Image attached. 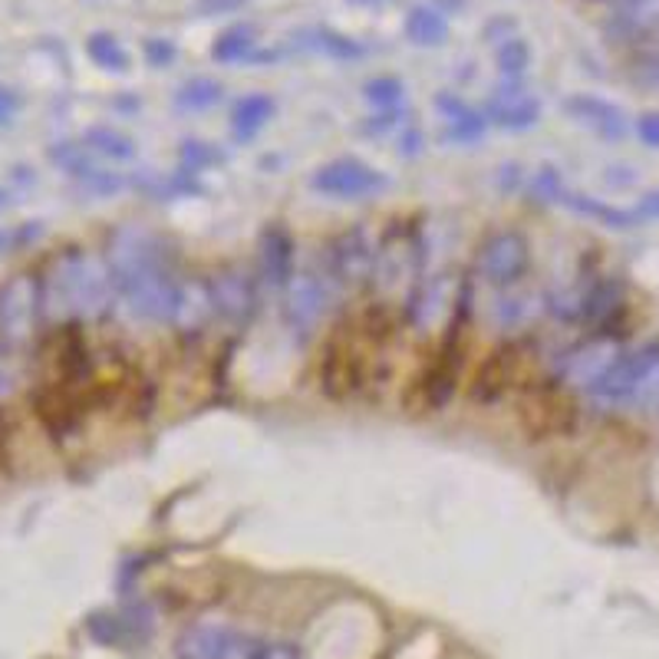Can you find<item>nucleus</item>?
Wrapping results in <instances>:
<instances>
[{"label": "nucleus", "instance_id": "21", "mask_svg": "<svg viewBox=\"0 0 659 659\" xmlns=\"http://www.w3.org/2000/svg\"><path fill=\"white\" fill-rule=\"evenodd\" d=\"M274 109H277V102L267 92H247V96H242L235 102V109H232V136L238 142H250L274 119Z\"/></svg>", "mask_w": 659, "mask_h": 659}, {"label": "nucleus", "instance_id": "31", "mask_svg": "<svg viewBox=\"0 0 659 659\" xmlns=\"http://www.w3.org/2000/svg\"><path fill=\"white\" fill-rule=\"evenodd\" d=\"M50 159L60 165V168H67L70 175H77V178H86L96 168V165L89 163V149L86 146H70V142L53 146L50 149Z\"/></svg>", "mask_w": 659, "mask_h": 659}, {"label": "nucleus", "instance_id": "35", "mask_svg": "<svg viewBox=\"0 0 659 659\" xmlns=\"http://www.w3.org/2000/svg\"><path fill=\"white\" fill-rule=\"evenodd\" d=\"M633 215H637V222H640V225H647V222H659V188L657 191H647V195L633 205Z\"/></svg>", "mask_w": 659, "mask_h": 659}, {"label": "nucleus", "instance_id": "10", "mask_svg": "<svg viewBox=\"0 0 659 659\" xmlns=\"http://www.w3.org/2000/svg\"><path fill=\"white\" fill-rule=\"evenodd\" d=\"M327 264L336 284L350 291L370 287L376 271V242L366 235V228H346L330 242Z\"/></svg>", "mask_w": 659, "mask_h": 659}, {"label": "nucleus", "instance_id": "33", "mask_svg": "<svg viewBox=\"0 0 659 659\" xmlns=\"http://www.w3.org/2000/svg\"><path fill=\"white\" fill-rule=\"evenodd\" d=\"M264 650V643L257 637H247V633H235L228 650H225V659H257Z\"/></svg>", "mask_w": 659, "mask_h": 659}, {"label": "nucleus", "instance_id": "29", "mask_svg": "<svg viewBox=\"0 0 659 659\" xmlns=\"http://www.w3.org/2000/svg\"><path fill=\"white\" fill-rule=\"evenodd\" d=\"M528 63H531V50H528V43L521 37L501 40V47H498V70H501L504 80H521Z\"/></svg>", "mask_w": 659, "mask_h": 659}, {"label": "nucleus", "instance_id": "34", "mask_svg": "<svg viewBox=\"0 0 659 659\" xmlns=\"http://www.w3.org/2000/svg\"><path fill=\"white\" fill-rule=\"evenodd\" d=\"M637 136L647 149H659V109H650L637 119Z\"/></svg>", "mask_w": 659, "mask_h": 659}, {"label": "nucleus", "instance_id": "30", "mask_svg": "<svg viewBox=\"0 0 659 659\" xmlns=\"http://www.w3.org/2000/svg\"><path fill=\"white\" fill-rule=\"evenodd\" d=\"M178 159H181V168L185 171H201L208 165L225 163V153L205 139H181V149H178Z\"/></svg>", "mask_w": 659, "mask_h": 659}, {"label": "nucleus", "instance_id": "19", "mask_svg": "<svg viewBox=\"0 0 659 659\" xmlns=\"http://www.w3.org/2000/svg\"><path fill=\"white\" fill-rule=\"evenodd\" d=\"M235 630L225 623H191L175 640V659H225Z\"/></svg>", "mask_w": 659, "mask_h": 659}, {"label": "nucleus", "instance_id": "20", "mask_svg": "<svg viewBox=\"0 0 659 659\" xmlns=\"http://www.w3.org/2000/svg\"><path fill=\"white\" fill-rule=\"evenodd\" d=\"M610 33L620 40H657L659 0H623L610 23Z\"/></svg>", "mask_w": 659, "mask_h": 659}, {"label": "nucleus", "instance_id": "27", "mask_svg": "<svg viewBox=\"0 0 659 659\" xmlns=\"http://www.w3.org/2000/svg\"><path fill=\"white\" fill-rule=\"evenodd\" d=\"M86 50H89L92 63L102 67V70H109V73H126L129 70V53H126V47L112 33H92L86 40Z\"/></svg>", "mask_w": 659, "mask_h": 659}, {"label": "nucleus", "instance_id": "2", "mask_svg": "<svg viewBox=\"0 0 659 659\" xmlns=\"http://www.w3.org/2000/svg\"><path fill=\"white\" fill-rule=\"evenodd\" d=\"M112 291L109 267L80 247H70L50 264V274L40 284L43 314L53 324L99 321L112 304Z\"/></svg>", "mask_w": 659, "mask_h": 659}, {"label": "nucleus", "instance_id": "36", "mask_svg": "<svg viewBox=\"0 0 659 659\" xmlns=\"http://www.w3.org/2000/svg\"><path fill=\"white\" fill-rule=\"evenodd\" d=\"M247 0H198V13L201 17H212V13H235L238 7H245Z\"/></svg>", "mask_w": 659, "mask_h": 659}, {"label": "nucleus", "instance_id": "37", "mask_svg": "<svg viewBox=\"0 0 659 659\" xmlns=\"http://www.w3.org/2000/svg\"><path fill=\"white\" fill-rule=\"evenodd\" d=\"M257 659H301V653H297L294 643L277 640V643H264V650H260V657Z\"/></svg>", "mask_w": 659, "mask_h": 659}, {"label": "nucleus", "instance_id": "23", "mask_svg": "<svg viewBox=\"0 0 659 659\" xmlns=\"http://www.w3.org/2000/svg\"><path fill=\"white\" fill-rule=\"evenodd\" d=\"M222 96H225V86L218 80H212V77H191V80H185L178 86L175 106L181 112H201V109H212L215 102H222Z\"/></svg>", "mask_w": 659, "mask_h": 659}, {"label": "nucleus", "instance_id": "8", "mask_svg": "<svg viewBox=\"0 0 659 659\" xmlns=\"http://www.w3.org/2000/svg\"><path fill=\"white\" fill-rule=\"evenodd\" d=\"M390 185V178L366 165L363 159H333V163L321 165L314 175H311V188L317 195H327V198H340V201H353V198H366V195H376Z\"/></svg>", "mask_w": 659, "mask_h": 659}, {"label": "nucleus", "instance_id": "1", "mask_svg": "<svg viewBox=\"0 0 659 659\" xmlns=\"http://www.w3.org/2000/svg\"><path fill=\"white\" fill-rule=\"evenodd\" d=\"M163 235L142 225H119L106 242V267L112 287L142 321H171L178 281L171 274Z\"/></svg>", "mask_w": 659, "mask_h": 659}, {"label": "nucleus", "instance_id": "39", "mask_svg": "<svg viewBox=\"0 0 659 659\" xmlns=\"http://www.w3.org/2000/svg\"><path fill=\"white\" fill-rule=\"evenodd\" d=\"M13 109H17V102H13V96L0 89V122H7V119L13 116Z\"/></svg>", "mask_w": 659, "mask_h": 659}, {"label": "nucleus", "instance_id": "24", "mask_svg": "<svg viewBox=\"0 0 659 659\" xmlns=\"http://www.w3.org/2000/svg\"><path fill=\"white\" fill-rule=\"evenodd\" d=\"M301 43L311 47V50H321V53H330L336 60H356L363 57V43H356L353 37H343L330 27H314V30H301Z\"/></svg>", "mask_w": 659, "mask_h": 659}, {"label": "nucleus", "instance_id": "11", "mask_svg": "<svg viewBox=\"0 0 659 659\" xmlns=\"http://www.w3.org/2000/svg\"><path fill=\"white\" fill-rule=\"evenodd\" d=\"M327 284L317 271H294L281 291V317L294 333H314L327 314Z\"/></svg>", "mask_w": 659, "mask_h": 659}, {"label": "nucleus", "instance_id": "12", "mask_svg": "<svg viewBox=\"0 0 659 659\" xmlns=\"http://www.w3.org/2000/svg\"><path fill=\"white\" fill-rule=\"evenodd\" d=\"M212 297L225 324L245 327L257 314V281L250 277V271L238 264H228L212 277Z\"/></svg>", "mask_w": 659, "mask_h": 659}, {"label": "nucleus", "instance_id": "7", "mask_svg": "<svg viewBox=\"0 0 659 659\" xmlns=\"http://www.w3.org/2000/svg\"><path fill=\"white\" fill-rule=\"evenodd\" d=\"M43 311L40 281L30 274H17L0 287V336L13 346L33 336L37 317Z\"/></svg>", "mask_w": 659, "mask_h": 659}, {"label": "nucleus", "instance_id": "9", "mask_svg": "<svg viewBox=\"0 0 659 659\" xmlns=\"http://www.w3.org/2000/svg\"><path fill=\"white\" fill-rule=\"evenodd\" d=\"M620 343L607 333H597L583 343H577L574 350L564 353L561 366H558V380L568 390H597V383L610 373V366L620 360Z\"/></svg>", "mask_w": 659, "mask_h": 659}, {"label": "nucleus", "instance_id": "6", "mask_svg": "<svg viewBox=\"0 0 659 659\" xmlns=\"http://www.w3.org/2000/svg\"><path fill=\"white\" fill-rule=\"evenodd\" d=\"M419 264H422V245L419 235L410 225L396 222L393 228H386L376 242V271H373V287L380 291H396L403 281L419 277Z\"/></svg>", "mask_w": 659, "mask_h": 659}, {"label": "nucleus", "instance_id": "38", "mask_svg": "<svg viewBox=\"0 0 659 659\" xmlns=\"http://www.w3.org/2000/svg\"><path fill=\"white\" fill-rule=\"evenodd\" d=\"M419 142H422V136L412 129L406 139H400V156H415L419 153Z\"/></svg>", "mask_w": 659, "mask_h": 659}, {"label": "nucleus", "instance_id": "4", "mask_svg": "<svg viewBox=\"0 0 659 659\" xmlns=\"http://www.w3.org/2000/svg\"><path fill=\"white\" fill-rule=\"evenodd\" d=\"M518 419L528 439H551L564 435L577 419V406L571 390L561 380H538L524 390Z\"/></svg>", "mask_w": 659, "mask_h": 659}, {"label": "nucleus", "instance_id": "18", "mask_svg": "<svg viewBox=\"0 0 659 659\" xmlns=\"http://www.w3.org/2000/svg\"><path fill=\"white\" fill-rule=\"evenodd\" d=\"M564 109L571 112V119H577L580 126H587L590 132H597L607 142H620L630 129L627 112L607 99H597V96H571L564 102Z\"/></svg>", "mask_w": 659, "mask_h": 659}, {"label": "nucleus", "instance_id": "13", "mask_svg": "<svg viewBox=\"0 0 659 659\" xmlns=\"http://www.w3.org/2000/svg\"><path fill=\"white\" fill-rule=\"evenodd\" d=\"M518 380H521V346L518 343H501L479 366L469 396H472V403L494 406L518 386Z\"/></svg>", "mask_w": 659, "mask_h": 659}, {"label": "nucleus", "instance_id": "25", "mask_svg": "<svg viewBox=\"0 0 659 659\" xmlns=\"http://www.w3.org/2000/svg\"><path fill=\"white\" fill-rule=\"evenodd\" d=\"M82 146L92 149V153H99V156H106V159H116V163L136 159V142L126 132L112 129V126H92L82 136Z\"/></svg>", "mask_w": 659, "mask_h": 659}, {"label": "nucleus", "instance_id": "14", "mask_svg": "<svg viewBox=\"0 0 659 659\" xmlns=\"http://www.w3.org/2000/svg\"><path fill=\"white\" fill-rule=\"evenodd\" d=\"M659 360V340L643 343L630 353H620V360L610 366V373L597 383L593 396L607 400V403H630L637 386L643 383V376L653 370V363Z\"/></svg>", "mask_w": 659, "mask_h": 659}, {"label": "nucleus", "instance_id": "16", "mask_svg": "<svg viewBox=\"0 0 659 659\" xmlns=\"http://www.w3.org/2000/svg\"><path fill=\"white\" fill-rule=\"evenodd\" d=\"M215 317H218V311H215V297H212V281H205V277L178 281V294H175V307H171L168 324L181 336H201Z\"/></svg>", "mask_w": 659, "mask_h": 659}, {"label": "nucleus", "instance_id": "5", "mask_svg": "<svg viewBox=\"0 0 659 659\" xmlns=\"http://www.w3.org/2000/svg\"><path fill=\"white\" fill-rule=\"evenodd\" d=\"M531 267V242L518 228L492 232L479 245V274L494 287H514Z\"/></svg>", "mask_w": 659, "mask_h": 659}, {"label": "nucleus", "instance_id": "26", "mask_svg": "<svg viewBox=\"0 0 659 659\" xmlns=\"http://www.w3.org/2000/svg\"><path fill=\"white\" fill-rule=\"evenodd\" d=\"M257 43V30L250 23H238V27H228L215 43H212V60L215 63H242L245 57H250Z\"/></svg>", "mask_w": 659, "mask_h": 659}, {"label": "nucleus", "instance_id": "22", "mask_svg": "<svg viewBox=\"0 0 659 659\" xmlns=\"http://www.w3.org/2000/svg\"><path fill=\"white\" fill-rule=\"evenodd\" d=\"M406 37L415 47H442L449 40V17L439 7H412L406 17Z\"/></svg>", "mask_w": 659, "mask_h": 659}, {"label": "nucleus", "instance_id": "15", "mask_svg": "<svg viewBox=\"0 0 659 659\" xmlns=\"http://www.w3.org/2000/svg\"><path fill=\"white\" fill-rule=\"evenodd\" d=\"M294 271H297V242L281 222H271L257 238V274L271 291L281 294L284 284L294 277Z\"/></svg>", "mask_w": 659, "mask_h": 659}, {"label": "nucleus", "instance_id": "3", "mask_svg": "<svg viewBox=\"0 0 659 659\" xmlns=\"http://www.w3.org/2000/svg\"><path fill=\"white\" fill-rule=\"evenodd\" d=\"M370 346H380L360 321H343L330 330L324 356H321V390L333 403L353 400L370 383Z\"/></svg>", "mask_w": 659, "mask_h": 659}, {"label": "nucleus", "instance_id": "17", "mask_svg": "<svg viewBox=\"0 0 659 659\" xmlns=\"http://www.w3.org/2000/svg\"><path fill=\"white\" fill-rule=\"evenodd\" d=\"M489 122L511 129V132H524L531 126H538L541 119V102L538 96H531L518 80H508L504 86L494 89V96L489 99Z\"/></svg>", "mask_w": 659, "mask_h": 659}, {"label": "nucleus", "instance_id": "32", "mask_svg": "<svg viewBox=\"0 0 659 659\" xmlns=\"http://www.w3.org/2000/svg\"><path fill=\"white\" fill-rule=\"evenodd\" d=\"M175 57H178V50H175V43H171V40H163V37L146 40V60H149L156 70H165Z\"/></svg>", "mask_w": 659, "mask_h": 659}, {"label": "nucleus", "instance_id": "28", "mask_svg": "<svg viewBox=\"0 0 659 659\" xmlns=\"http://www.w3.org/2000/svg\"><path fill=\"white\" fill-rule=\"evenodd\" d=\"M363 99L376 112H390V109H400V102L406 99V86L396 77H373L363 82Z\"/></svg>", "mask_w": 659, "mask_h": 659}]
</instances>
